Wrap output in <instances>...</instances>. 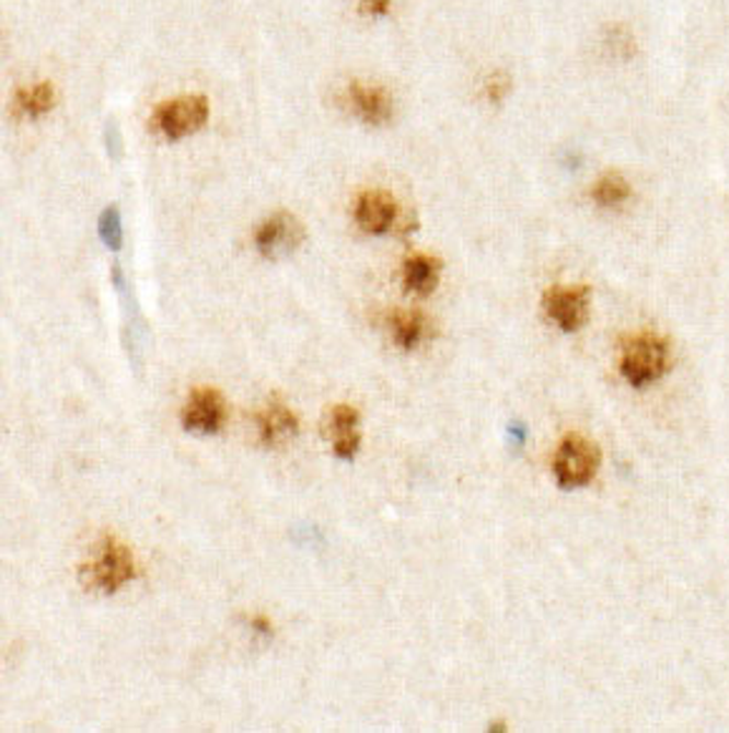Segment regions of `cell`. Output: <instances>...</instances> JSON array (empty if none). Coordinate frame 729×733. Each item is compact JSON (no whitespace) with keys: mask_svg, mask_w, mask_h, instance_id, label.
I'll list each match as a JSON object with an SVG mask.
<instances>
[{"mask_svg":"<svg viewBox=\"0 0 729 733\" xmlns=\"http://www.w3.org/2000/svg\"><path fill=\"white\" fill-rule=\"evenodd\" d=\"M209 119V101L205 96H180L166 101L157 112V129L166 139H184L199 131Z\"/></svg>","mask_w":729,"mask_h":733,"instance_id":"5b68a950","label":"cell"},{"mask_svg":"<svg viewBox=\"0 0 729 733\" xmlns=\"http://www.w3.org/2000/svg\"><path fill=\"white\" fill-rule=\"evenodd\" d=\"M343 101L352 108V114L358 116L360 122L370 126L385 124L390 116H393V96H390V91L385 87H378V83L352 81L350 87L345 89Z\"/></svg>","mask_w":729,"mask_h":733,"instance_id":"ba28073f","label":"cell"},{"mask_svg":"<svg viewBox=\"0 0 729 733\" xmlns=\"http://www.w3.org/2000/svg\"><path fill=\"white\" fill-rule=\"evenodd\" d=\"M360 3V11L364 15H372V19H380V15H385L390 11V5H393V0H358Z\"/></svg>","mask_w":729,"mask_h":733,"instance_id":"d6986e66","label":"cell"},{"mask_svg":"<svg viewBox=\"0 0 729 733\" xmlns=\"http://www.w3.org/2000/svg\"><path fill=\"white\" fill-rule=\"evenodd\" d=\"M397 220V205L393 195L383 190L362 192L355 202V222L368 234H385Z\"/></svg>","mask_w":729,"mask_h":733,"instance_id":"30bf717a","label":"cell"},{"mask_svg":"<svg viewBox=\"0 0 729 733\" xmlns=\"http://www.w3.org/2000/svg\"><path fill=\"white\" fill-rule=\"evenodd\" d=\"M387 323L390 331H393V341L401 351H415L430 335V320L420 310H395Z\"/></svg>","mask_w":729,"mask_h":733,"instance_id":"7c38bea8","label":"cell"},{"mask_svg":"<svg viewBox=\"0 0 729 733\" xmlns=\"http://www.w3.org/2000/svg\"><path fill=\"white\" fill-rule=\"evenodd\" d=\"M54 101H56L54 87H50L48 81H38L33 83V87H25L19 91V96H15V108H19L23 116H28V119H38V116H44L54 108Z\"/></svg>","mask_w":729,"mask_h":733,"instance_id":"5bb4252c","label":"cell"},{"mask_svg":"<svg viewBox=\"0 0 729 733\" xmlns=\"http://www.w3.org/2000/svg\"><path fill=\"white\" fill-rule=\"evenodd\" d=\"M252 628L262 635H273V622H269L267 618H252Z\"/></svg>","mask_w":729,"mask_h":733,"instance_id":"ffe728a7","label":"cell"},{"mask_svg":"<svg viewBox=\"0 0 729 733\" xmlns=\"http://www.w3.org/2000/svg\"><path fill=\"white\" fill-rule=\"evenodd\" d=\"M360 414L355 406H347V403H337L329 411L325 424H322V434L325 439L333 442V451L337 459L343 461H352L355 454L360 449Z\"/></svg>","mask_w":729,"mask_h":733,"instance_id":"9c48e42d","label":"cell"},{"mask_svg":"<svg viewBox=\"0 0 729 733\" xmlns=\"http://www.w3.org/2000/svg\"><path fill=\"white\" fill-rule=\"evenodd\" d=\"M254 421H257L259 442L269 446V449L292 442L294 436L300 434V419L294 416V411L290 406H285V403L279 401H269Z\"/></svg>","mask_w":729,"mask_h":733,"instance_id":"8fae6325","label":"cell"},{"mask_svg":"<svg viewBox=\"0 0 729 733\" xmlns=\"http://www.w3.org/2000/svg\"><path fill=\"white\" fill-rule=\"evenodd\" d=\"M606 48L614 58H629L634 54V36L626 25H614L606 36Z\"/></svg>","mask_w":729,"mask_h":733,"instance_id":"ac0fdd59","label":"cell"},{"mask_svg":"<svg viewBox=\"0 0 729 733\" xmlns=\"http://www.w3.org/2000/svg\"><path fill=\"white\" fill-rule=\"evenodd\" d=\"M440 280V260L430 255H413L403 263V285L408 293L430 295Z\"/></svg>","mask_w":729,"mask_h":733,"instance_id":"4fadbf2b","label":"cell"},{"mask_svg":"<svg viewBox=\"0 0 729 733\" xmlns=\"http://www.w3.org/2000/svg\"><path fill=\"white\" fill-rule=\"evenodd\" d=\"M508 94H511V79H508L504 71H494L483 79L481 96L486 99L488 104H501Z\"/></svg>","mask_w":729,"mask_h":733,"instance_id":"e0dca14e","label":"cell"},{"mask_svg":"<svg viewBox=\"0 0 729 733\" xmlns=\"http://www.w3.org/2000/svg\"><path fill=\"white\" fill-rule=\"evenodd\" d=\"M624 381L634 389L659 381L669 370V343L655 333H641L624 345L618 360Z\"/></svg>","mask_w":729,"mask_h":733,"instance_id":"7a4b0ae2","label":"cell"},{"mask_svg":"<svg viewBox=\"0 0 729 733\" xmlns=\"http://www.w3.org/2000/svg\"><path fill=\"white\" fill-rule=\"evenodd\" d=\"M139 568L131 547L124 545L114 535H104L93 547L89 562L79 568V580L83 589L99 595H114L124 585L137 580Z\"/></svg>","mask_w":729,"mask_h":733,"instance_id":"6da1fadb","label":"cell"},{"mask_svg":"<svg viewBox=\"0 0 729 733\" xmlns=\"http://www.w3.org/2000/svg\"><path fill=\"white\" fill-rule=\"evenodd\" d=\"M99 234H101V240H104L106 248L121 250L124 227H121V215H118L116 207L104 209V215H101V220H99Z\"/></svg>","mask_w":729,"mask_h":733,"instance_id":"2e32d148","label":"cell"},{"mask_svg":"<svg viewBox=\"0 0 729 733\" xmlns=\"http://www.w3.org/2000/svg\"><path fill=\"white\" fill-rule=\"evenodd\" d=\"M304 242V225L290 213H277L262 222L254 232V248L265 260H282L300 250Z\"/></svg>","mask_w":729,"mask_h":733,"instance_id":"277c9868","label":"cell"},{"mask_svg":"<svg viewBox=\"0 0 729 733\" xmlns=\"http://www.w3.org/2000/svg\"><path fill=\"white\" fill-rule=\"evenodd\" d=\"M601 467L599 446L579 434L566 436L554 457V477L562 489L587 486Z\"/></svg>","mask_w":729,"mask_h":733,"instance_id":"3957f363","label":"cell"},{"mask_svg":"<svg viewBox=\"0 0 729 733\" xmlns=\"http://www.w3.org/2000/svg\"><path fill=\"white\" fill-rule=\"evenodd\" d=\"M591 290L587 285H556L544 295V310L564 333H574L583 328L589 318Z\"/></svg>","mask_w":729,"mask_h":733,"instance_id":"8992f818","label":"cell"},{"mask_svg":"<svg viewBox=\"0 0 729 733\" xmlns=\"http://www.w3.org/2000/svg\"><path fill=\"white\" fill-rule=\"evenodd\" d=\"M591 197L599 207H618L632 197V184L618 172H606L604 176H599L597 184H593Z\"/></svg>","mask_w":729,"mask_h":733,"instance_id":"9a60e30c","label":"cell"},{"mask_svg":"<svg viewBox=\"0 0 729 733\" xmlns=\"http://www.w3.org/2000/svg\"><path fill=\"white\" fill-rule=\"evenodd\" d=\"M227 421V401L224 396L209 386L194 389L182 409V426L186 432L209 436L222 432Z\"/></svg>","mask_w":729,"mask_h":733,"instance_id":"52a82bcc","label":"cell"}]
</instances>
